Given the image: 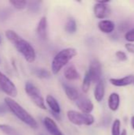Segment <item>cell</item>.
<instances>
[{
    "mask_svg": "<svg viewBox=\"0 0 134 135\" xmlns=\"http://www.w3.org/2000/svg\"><path fill=\"white\" fill-rule=\"evenodd\" d=\"M121 135H127L126 131V130H123V131H122V133H121Z\"/></svg>",
    "mask_w": 134,
    "mask_h": 135,
    "instance_id": "30",
    "label": "cell"
},
{
    "mask_svg": "<svg viewBox=\"0 0 134 135\" xmlns=\"http://www.w3.org/2000/svg\"><path fill=\"white\" fill-rule=\"evenodd\" d=\"M25 92L27 95L30 97L32 101L39 108L43 110H46V106L44 103L43 97H42L39 89L31 81H27L24 86Z\"/></svg>",
    "mask_w": 134,
    "mask_h": 135,
    "instance_id": "5",
    "label": "cell"
},
{
    "mask_svg": "<svg viewBox=\"0 0 134 135\" xmlns=\"http://www.w3.org/2000/svg\"><path fill=\"white\" fill-rule=\"evenodd\" d=\"M120 127H121V122L119 119H115L112 124L111 128V135H121L120 132Z\"/></svg>",
    "mask_w": 134,
    "mask_h": 135,
    "instance_id": "24",
    "label": "cell"
},
{
    "mask_svg": "<svg viewBox=\"0 0 134 135\" xmlns=\"http://www.w3.org/2000/svg\"><path fill=\"white\" fill-rule=\"evenodd\" d=\"M126 48L127 49V51L132 54H134V44L131 43H128L126 44Z\"/></svg>",
    "mask_w": 134,
    "mask_h": 135,
    "instance_id": "28",
    "label": "cell"
},
{
    "mask_svg": "<svg viewBox=\"0 0 134 135\" xmlns=\"http://www.w3.org/2000/svg\"><path fill=\"white\" fill-rule=\"evenodd\" d=\"M110 83L117 87H123L129 85H131L134 82L133 75H128L122 78H110Z\"/></svg>",
    "mask_w": 134,
    "mask_h": 135,
    "instance_id": "11",
    "label": "cell"
},
{
    "mask_svg": "<svg viewBox=\"0 0 134 135\" xmlns=\"http://www.w3.org/2000/svg\"><path fill=\"white\" fill-rule=\"evenodd\" d=\"M77 54L76 49L68 47L61 50L54 57L51 62V71L54 74H57L60 70Z\"/></svg>",
    "mask_w": 134,
    "mask_h": 135,
    "instance_id": "3",
    "label": "cell"
},
{
    "mask_svg": "<svg viewBox=\"0 0 134 135\" xmlns=\"http://www.w3.org/2000/svg\"><path fill=\"white\" fill-rule=\"evenodd\" d=\"M0 89H1V88H0Z\"/></svg>",
    "mask_w": 134,
    "mask_h": 135,
    "instance_id": "32",
    "label": "cell"
},
{
    "mask_svg": "<svg viewBox=\"0 0 134 135\" xmlns=\"http://www.w3.org/2000/svg\"><path fill=\"white\" fill-rule=\"evenodd\" d=\"M65 28L68 33H70V34L74 33L77 31V23H76L75 20L73 18L68 19V21L66 24Z\"/></svg>",
    "mask_w": 134,
    "mask_h": 135,
    "instance_id": "19",
    "label": "cell"
},
{
    "mask_svg": "<svg viewBox=\"0 0 134 135\" xmlns=\"http://www.w3.org/2000/svg\"><path fill=\"white\" fill-rule=\"evenodd\" d=\"M67 118L70 123L77 126H91L95 122L94 117L91 114H85L73 110L68 111Z\"/></svg>",
    "mask_w": 134,
    "mask_h": 135,
    "instance_id": "4",
    "label": "cell"
},
{
    "mask_svg": "<svg viewBox=\"0 0 134 135\" xmlns=\"http://www.w3.org/2000/svg\"><path fill=\"white\" fill-rule=\"evenodd\" d=\"M46 102L47 104V105L49 106V108H51V110L57 115H59L61 112V108H60V105L58 104V102L57 101V100L52 97L51 95H47L46 97Z\"/></svg>",
    "mask_w": 134,
    "mask_h": 135,
    "instance_id": "16",
    "label": "cell"
},
{
    "mask_svg": "<svg viewBox=\"0 0 134 135\" xmlns=\"http://www.w3.org/2000/svg\"><path fill=\"white\" fill-rule=\"evenodd\" d=\"M35 74L39 78H45V79H47V78H50L51 77V73L46 70V69H43V68H39V69H36L35 70Z\"/></svg>",
    "mask_w": 134,
    "mask_h": 135,
    "instance_id": "21",
    "label": "cell"
},
{
    "mask_svg": "<svg viewBox=\"0 0 134 135\" xmlns=\"http://www.w3.org/2000/svg\"><path fill=\"white\" fill-rule=\"evenodd\" d=\"M0 131L6 135H20L15 129L6 124H0Z\"/></svg>",
    "mask_w": 134,
    "mask_h": 135,
    "instance_id": "20",
    "label": "cell"
},
{
    "mask_svg": "<svg viewBox=\"0 0 134 135\" xmlns=\"http://www.w3.org/2000/svg\"><path fill=\"white\" fill-rule=\"evenodd\" d=\"M9 3L16 9H24L28 4V2L24 0H10Z\"/></svg>",
    "mask_w": 134,
    "mask_h": 135,
    "instance_id": "23",
    "label": "cell"
},
{
    "mask_svg": "<svg viewBox=\"0 0 134 135\" xmlns=\"http://www.w3.org/2000/svg\"><path fill=\"white\" fill-rule=\"evenodd\" d=\"M63 88H64V90H65V93H66V97L70 100L76 101L81 97L78 90L76 88H74L73 86L70 85H66V84H64L63 85Z\"/></svg>",
    "mask_w": 134,
    "mask_h": 135,
    "instance_id": "13",
    "label": "cell"
},
{
    "mask_svg": "<svg viewBox=\"0 0 134 135\" xmlns=\"http://www.w3.org/2000/svg\"><path fill=\"white\" fill-rule=\"evenodd\" d=\"M64 76L69 81H74L80 78V74L77 68L73 65H69L64 70Z\"/></svg>",
    "mask_w": 134,
    "mask_h": 135,
    "instance_id": "14",
    "label": "cell"
},
{
    "mask_svg": "<svg viewBox=\"0 0 134 135\" xmlns=\"http://www.w3.org/2000/svg\"><path fill=\"white\" fill-rule=\"evenodd\" d=\"M119 104H120L119 95L116 93H111L108 99V106H109L110 109L113 112H115L118 109Z\"/></svg>",
    "mask_w": 134,
    "mask_h": 135,
    "instance_id": "18",
    "label": "cell"
},
{
    "mask_svg": "<svg viewBox=\"0 0 134 135\" xmlns=\"http://www.w3.org/2000/svg\"><path fill=\"white\" fill-rule=\"evenodd\" d=\"M2 36L0 35V44H2Z\"/></svg>",
    "mask_w": 134,
    "mask_h": 135,
    "instance_id": "31",
    "label": "cell"
},
{
    "mask_svg": "<svg viewBox=\"0 0 134 135\" xmlns=\"http://www.w3.org/2000/svg\"><path fill=\"white\" fill-rule=\"evenodd\" d=\"M133 83H134V82H133Z\"/></svg>",
    "mask_w": 134,
    "mask_h": 135,
    "instance_id": "33",
    "label": "cell"
},
{
    "mask_svg": "<svg viewBox=\"0 0 134 135\" xmlns=\"http://www.w3.org/2000/svg\"><path fill=\"white\" fill-rule=\"evenodd\" d=\"M89 74L92 82L98 83L101 80L102 76V66L100 62L97 59H92L89 65V69L87 71Z\"/></svg>",
    "mask_w": 134,
    "mask_h": 135,
    "instance_id": "7",
    "label": "cell"
},
{
    "mask_svg": "<svg viewBox=\"0 0 134 135\" xmlns=\"http://www.w3.org/2000/svg\"><path fill=\"white\" fill-rule=\"evenodd\" d=\"M43 125L51 135H64L58 127L55 122L49 117H45L43 119Z\"/></svg>",
    "mask_w": 134,
    "mask_h": 135,
    "instance_id": "10",
    "label": "cell"
},
{
    "mask_svg": "<svg viewBox=\"0 0 134 135\" xmlns=\"http://www.w3.org/2000/svg\"><path fill=\"white\" fill-rule=\"evenodd\" d=\"M105 94V87L103 81L98 82L96 85L95 91H94V97L97 102H100L103 100Z\"/></svg>",
    "mask_w": 134,
    "mask_h": 135,
    "instance_id": "17",
    "label": "cell"
},
{
    "mask_svg": "<svg viewBox=\"0 0 134 135\" xmlns=\"http://www.w3.org/2000/svg\"><path fill=\"white\" fill-rule=\"evenodd\" d=\"M76 104L77 106V108L83 112L85 114H90L94 108V105L92 103V101L85 97L81 96L77 100H76Z\"/></svg>",
    "mask_w": 134,
    "mask_h": 135,
    "instance_id": "9",
    "label": "cell"
},
{
    "mask_svg": "<svg viewBox=\"0 0 134 135\" xmlns=\"http://www.w3.org/2000/svg\"><path fill=\"white\" fill-rule=\"evenodd\" d=\"M37 34L42 40H46L47 37V21L46 17H42L37 25Z\"/></svg>",
    "mask_w": 134,
    "mask_h": 135,
    "instance_id": "12",
    "label": "cell"
},
{
    "mask_svg": "<svg viewBox=\"0 0 134 135\" xmlns=\"http://www.w3.org/2000/svg\"><path fill=\"white\" fill-rule=\"evenodd\" d=\"M108 2H109V1L98 2V3H96L94 6L93 11H94L95 16L97 18L103 19V18H105L110 15L111 9H110L109 6L107 5V3H108Z\"/></svg>",
    "mask_w": 134,
    "mask_h": 135,
    "instance_id": "8",
    "label": "cell"
},
{
    "mask_svg": "<svg viewBox=\"0 0 134 135\" xmlns=\"http://www.w3.org/2000/svg\"><path fill=\"white\" fill-rule=\"evenodd\" d=\"M100 30L104 33H111L115 28V23L110 20H102L98 23Z\"/></svg>",
    "mask_w": 134,
    "mask_h": 135,
    "instance_id": "15",
    "label": "cell"
},
{
    "mask_svg": "<svg viewBox=\"0 0 134 135\" xmlns=\"http://www.w3.org/2000/svg\"><path fill=\"white\" fill-rule=\"evenodd\" d=\"M131 126H132V128L134 130V116H132L131 118Z\"/></svg>",
    "mask_w": 134,
    "mask_h": 135,
    "instance_id": "29",
    "label": "cell"
},
{
    "mask_svg": "<svg viewBox=\"0 0 134 135\" xmlns=\"http://www.w3.org/2000/svg\"><path fill=\"white\" fill-rule=\"evenodd\" d=\"M9 108L8 106L6 104V103H0V115H4L6 114V112H8Z\"/></svg>",
    "mask_w": 134,
    "mask_h": 135,
    "instance_id": "27",
    "label": "cell"
},
{
    "mask_svg": "<svg viewBox=\"0 0 134 135\" xmlns=\"http://www.w3.org/2000/svg\"><path fill=\"white\" fill-rule=\"evenodd\" d=\"M0 88L1 89L9 96V97H16L17 95V90L15 85L10 81V79L0 71Z\"/></svg>",
    "mask_w": 134,
    "mask_h": 135,
    "instance_id": "6",
    "label": "cell"
},
{
    "mask_svg": "<svg viewBox=\"0 0 134 135\" xmlns=\"http://www.w3.org/2000/svg\"><path fill=\"white\" fill-rule=\"evenodd\" d=\"M6 36L28 62H33L36 60V51L30 43L10 29L6 31Z\"/></svg>",
    "mask_w": 134,
    "mask_h": 135,
    "instance_id": "1",
    "label": "cell"
},
{
    "mask_svg": "<svg viewBox=\"0 0 134 135\" xmlns=\"http://www.w3.org/2000/svg\"><path fill=\"white\" fill-rule=\"evenodd\" d=\"M125 39L129 42H134V28L130 29L126 33Z\"/></svg>",
    "mask_w": 134,
    "mask_h": 135,
    "instance_id": "25",
    "label": "cell"
},
{
    "mask_svg": "<svg viewBox=\"0 0 134 135\" xmlns=\"http://www.w3.org/2000/svg\"><path fill=\"white\" fill-rule=\"evenodd\" d=\"M115 55L118 58V59L120 60V61H126L127 60V55L124 51H118L116 52Z\"/></svg>",
    "mask_w": 134,
    "mask_h": 135,
    "instance_id": "26",
    "label": "cell"
},
{
    "mask_svg": "<svg viewBox=\"0 0 134 135\" xmlns=\"http://www.w3.org/2000/svg\"><path fill=\"white\" fill-rule=\"evenodd\" d=\"M91 82H92L91 78H90L89 74L87 72L85 74V78H84V80H83V83H82V91L84 93H88V91L89 90V88H90Z\"/></svg>",
    "mask_w": 134,
    "mask_h": 135,
    "instance_id": "22",
    "label": "cell"
},
{
    "mask_svg": "<svg viewBox=\"0 0 134 135\" xmlns=\"http://www.w3.org/2000/svg\"><path fill=\"white\" fill-rule=\"evenodd\" d=\"M4 102L8 106L9 111L12 112L13 115L17 117L21 122H23L32 129H36L38 127V124L36 119L13 99L9 97H6L4 99Z\"/></svg>",
    "mask_w": 134,
    "mask_h": 135,
    "instance_id": "2",
    "label": "cell"
}]
</instances>
